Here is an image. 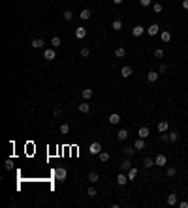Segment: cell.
Listing matches in <instances>:
<instances>
[{
	"instance_id": "cell-26",
	"label": "cell",
	"mask_w": 188,
	"mask_h": 208,
	"mask_svg": "<svg viewBox=\"0 0 188 208\" xmlns=\"http://www.w3.org/2000/svg\"><path fill=\"white\" fill-rule=\"evenodd\" d=\"M100 180V176H98V173H96V171H92V173L89 174V182H92V184H96Z\"/></svg>"
},
{
	"instance_id": "cell-13",
	"label": "cell",
	"mask_w": 188,
	"mask_h": 208,
	"mask_svg": "<svg viewBox=\"0 0 188 208\" xmlns=\"http://www.w3.org/2000/svg\"><path fill=\"white\" fill-rule=\"evenodd\" d=\"M77 109L81 111V113H89V111H90V105H89V101L85 99L83 103H79V107H77Z\"/></svg>"
},
{
	"instance_id": "cell-4",
	"label": "cell",
	"mask_w": 188,
	"mask_h": 208,
	"mask_svg": "<svg viewBox=\"0 0 188 208\" xmlns=\"http://www.w3.org/2000/svg\"><path fill=\"white\" fill-rule=\"evenodd\" d=\"M154 163H156L158 167H164V165H166V163H167V158H166V156H164V154H158L156 158H154Z\"/></svg>"
},
{
	"instance_id": "cell-33",
	"label": "cell",
	"mask_w": 188,
	"mask_h": 208,
	"mask_svg": "<svg viewBox=\"0 0 188 208\" xmlns=\"http://www.w3.org/2000/svg\"><path fill=\"white\" fill-rule=\"evenodd\" d=\"M166 174H167V178H173L175 174H177V169H175V167H169V169L166 171Z\"/></svg>"
},
{
	"instance_id": "cell-6",
	"label": "cell",
	"mask_w": 188,
	"mask_h": 208,
	"mask_svg": "<svg viewBox=\"0 0 188 208\" xmlns=\"http://www.w3.org/2000/svg\"><path fill=\"white\" fill-rule=\"evenodd\" d=\"M117 184H119V186H126V184H128V174L119 173V176H117Z\"/></svg>"
},
{
	"instance_id": "cell-39",
	"label": "cell",
	"mask_w": 188,
	"mask_h": 208,
	"mask_svg": "<svg viewBox=\"0 0 188 208\" xmlns=\"http://www.w3.org/2000/svg\"><path fill=\"white\" fill-rule=\"evenodd\" d=\"M87 195H89V197H96V189L94 187H89V189H87Z\"/></svg>"
},
{
	"instance_id": "cell-19",
	"label": "cell",
	"mask_w": 188,
	"mask_h": 208,
	"mask_svg": "<svg viewBox=\"0 0 188 208\" xmlns=\"http://www.w3.org/2000/svg\"><path fill=\"white\" fill-rule=\"evenodd\" d=\"M160 38H162V41H164V43H167V41L171 39V34H169L167 30H162V32H160Z\"/></svg>"
},
{
	"instance_id": "cell-32",
	"label": "cell",
	"mask_w": 188,
	"mask_h": 208,
	"mask_svg": "<svg viewBox=\"0 0 188 208\" xmlns=\"http://www.w3.org/2000/svg\"><path fill=\"white\" fill-rule=\"evenodd\" d=\"M135 176H137V169H134V167H132V169L128 171V180H134Z\"/></svg>"
},
{
	"instance_id": "cell-5",
	"label": "cell",
	"mask_w": 188,
	"mask_h": 208,
	"mask_svg": "<svg viewBox=\"0 0 188 208\" xmlns=\"http://www.w3.org/2000/svg\"><path fill=\"white\" fill-rule=\"evenodd\" d=\"M43 58H45V60H55V58H57V53H55V49H45V53H43Z\"/></svg>"
},
{
	"instance_id": "cell-2",
	"label": "cell",
	"mask_w": 188,
	"mask_h": 208,
	"mask_svg": "<svg viewBox=\"0 0 188 208\" xmlns=\"http://www.w3.org/2000/svg\"><path fill=\"white\" fill-rule=\"evenodd\" d=\"M89 152H90V154H92V156H98L100 152H102V145H100L98 141H94L92 145L89 146Z\"/></svg>"
},
{
	"instance_id": "cell-25",
	"label": "cell",
	"mask_w": 188,
	"mask_h": 208,
	"mask_svg": "<svg viewBox=\"0 0 188 208\" xmlns=\"http://www.w3.org/2000/svg\"><path fill=\"white\" fill-rule=\"evenodd\" d=\"M143 165L149 169V167H154L156 163H154V159H153V158H145V159H143Z\"/></svg>"
},
{
	"instance_id": "cell-22",
	"label": "cell",
	"mask_w": 188,
	"mask_h": 208,
	"mask_svg": "<svg viewBox=\"0 0 188 208\" xmlns=\"http://www.w3.org/2000/svg\"><path fill=\"white\" fill-rule=\"evenodd\" d=\"M111 28H113V30H121L122 28V21H121V19H115V21L111 23Z\"/></svg>"
},
{
	"instance_id": "cell-24",
	"label": "cell",
	"mask_w": 188,
	"mask_h": 208,
	"mask_svg": "<svg viewBox=\"0 0 188 208\" xmlns=\"http://www.w3.org/2000/svg\"><path fill=\"white\" fill-rule=\"evenodd\" d=\"M45 45V43H43V39H34V41H32V47H34V49H42V47Z\"/></svg>"
},
{
	"instance_id": "cell-7",
	"label": "cell",
	"mask_w": 188,
	"mask_h": 208,
	"mask_svg": "<svg viewBox=\"0 0 188 208\" xmlns=\"http://www.w3.org/2000/svg\"><path fill=\"white\" fill-rule=\"evenodd\" d=\"M158 77H160L158 71H149V73H147V81H149V83H156Z\"/></svg>"
},
{
	"instance_id": "cell-30",
	"label": "cell",
	"mask_w": 188,
	"mask_h": 208,
	"mask_svg": "<svg viewBox=\"0 0 188 208\" xmlns=\"http://www.w3.org/2000/svg\"><path fill=\"white\" fill-rule=\"evenodd\" d=\"M169 143H177L179 141V135H177V131H169Z\"/></svg>"
},
{
	"instance_id": "cell-3",
	"label": "cell",
	"mask_w": 188,
	"mask_h": 208,
	"mask_svg": "<svg viewBox=\"0 0 188 208\" xmlns=\"http://www.w3.org/2000/svg\"><path fill=\"white\" fill-rule=\"evenodd\" d=\"M145 34V28H143L141 25H135L134 28H132V36H134V38H139V36H143Z\"/></svg>"
},
{
	"instance_id": "cell-9",
	"label": "cell",
	"mask_w": 188,
	"mask_h": 208,
	"mask_svg": "<svg viewBox=\"0 0 188 208\" xmlns=\"http://www.w3.org/2000/svg\"><path fill=\"white\" fill-rule=\"evenodd\" d=\"M158 32H160V26L156 25V23H154V25H151L149 28H147V34H149V36H156Z\"/></svg>"
},
{
	"instance_id": "cell-23",
	"label": "cell",
	"mask_w": 188,
	"mask_h": 208,
	"mask_svg": "<svg viewBox=\"0 0 188 208\" xmlns=\"http://www.w3.org/2000/svg\"><path fill=\"white\" fill-rule=\"evenodd\" d=\"M81 96H83V99H87V101H89V99L92 98V90H90V88H85V90L81 92Z\"/></svg>"
},
{
	"instance_id": "cell-15",
	"label": "cell",
	"mask_w": 188,
	"mask_h": 208,
	"mask_svg": "<svg viewBox=\"0 0 188 208\" xmlns=\"http://www.w3.org/2000/svg\"><path fill=\"white\" fill-rule=\"evenodd\" d=\"M115 56L117 58H124L126 56V49L124 47H117V49H115Z\"/></svg>"
},
{
	"instance_id": "cell-40",
	"label": "cell",
	"mask_w": 188,
	"mask_h": 208,
	"mask_svg": "<svg viewBox=\"0 0 188 208\" xmlns=\"http://www.w3.org/2000/svg\"><path fill=\"white\" fill-rule=\"evenodd\" d=\"M151 2H153V0H139V4H141L143 8H147V6H151Z\"/></svg>"
},
{
	"instance_id": "cell-35",
	"label": "cell",
	"mask_w": 188,
	"mask_h": 208,
	"mask_svg": "<svg viewBox=\"0 0 188 208\" xmlns=\"http://www.w3.org/2000/svg\"><path fill=\"white\" fill-rule=\"evenodd\" d=\"M60 133H62V135H68V133H70V126H68V124H62V126H60Z\"/></svg>"
},
{
	"instance_id": "cell-21",
	"label": "cell",
	"mask_w": 188,
	"mask_h": 208,
	"mask_svg": "<svg viewBox=\"0 0 188 208\" xmlns=\"http://www.w3.org/2000/svg\"><path fill=\"white\" fill-rule=\"evenodd\" d=\"M130 169H132V163H130V159L126 158L124 161L121 163V171H130Z\"/></svg>"
},
{
	"instance_id": "cell-16",
	"label": "cell",
	"mask_w": 188,
	"mask_h": 208,
	"mask_svg": "<svg viewBox=\"0 0 188 208\" xmlns=\"http://www.w3.org/2000/svg\"><path fill=\"white\" fill-rule=\"evenodd\" d=\"M117 139H119V141H126V139H128V131L126 129H119L117 131Z\"/></svg>"
},
{
	"instance_id": "cell-11",
	"label": "cell",
	"mask_w": 188,
	"mask_h": 208,
	"mask_svg": "<svg viewBox=\"0 0 188 208\" xmlns=\"http://www.w3.org/2000/svg\"><path fill=\"white\" fill-rule=\"evenodd\" d=\"M87 36V30L83 28V26H77V28H75V38H79V39H83Z\"/></svg>"
},
{
	"instance_id": "cell-27",
	"label": "cell",
	"mask_w": 188,
	"mask_h": 208,
	"mask_svg": "<svg viewBox=\"0 0 188 208\" xmlns=\"http://www.w3.org/2000/svg\"><path fill=\"white\" fill-rule=\"evenodd\" d=\"M98 158H100V161H109V158H111V156L109 154H107V152H100V154H98Z\"/></svg>"
},
{
	"instance_id": "cell-14",
	"label": "cell",
	"mask_w": 188,
	"mask_h": 208,
	"mask_svg": "<svg viewBox=\"0 0 188 208\" xmlns=\"http://www.w3.org/2000/svg\"><path fill=\"white\" fill-rule=\"evenodd\" d=\"M134 148H135V150H143V148H145V139H141V137H139L137 141L134 143Z\"/></svg>"
},
{
	"instance_id": "cell-36",
	"label": "cell",
	"mask_w": 188,
	"mask_h": 208,
	"mask_svg": "<svg viewBox=\"0 0 188 208\" xmlns=\"http://www.w3.org/2000/svg\"><path fill=\"white\" fill-rule=\"evenodd\" d=\"M154 56L156 58H164V49H156L154 51Z\"/></svg>"
},
{
	"instance_id": "cell-42",
	"label": "cell",
	"mask_w": 188,
	"mask_h": 208,
	"mask_svg": "<svg viewBox=\"0 0 188 208\" xmlns=\"http://www.w3.org/2000/svg\"><path fill=\"white\" fill-rule=\"evenodd\" d=\"M179 208H188V202H186V201H182V202H179Z\"/></svg>"
},
{
	"instance_id": "cell-17",
	"label": "cell",
	"mask_w": 188,
	"mask_h": 208,
	"mask_svg": "<svg viewBox=\"0 0 188 208\" xmlns=\"http://www.w3.org/2000/svg\"><path fill=\"white\" fill-rule=\"evenodd\" d=\"M149 133H151L149 127H139V131H137V135H139L141 139H147V137H149Z\"/></svg>"
},
{
	"instance_id": "cell-41",
	"label": "cell",
	"mask_w": 188,
	"mask_h": 208,
	"mask_svg": "<svg viewBox=\"0 0 188 208\" xmlns=\"http://www.w3.org/2000/svg\"><path fill=\"white\" fill-rule=\"evenodd\" d=\"M160 141H169V135L167 133H160Z\"/></svg>"
},
{
	"instance_id": "cell-20",
	"label": "cell",
	"mask_w": 188,
	"mask_h": 208,
	"mask_svg": "<svg viewBox=\"0 0 188 208\" xmlns=\"http://www.w3.org/2000/svg\"><path fill=\"white\" fill-rule=\"evenodd\" d=\"M90 15H92V13H90V10H81L79 17H81L83 21H89V19H90Z\"/></svg>"
},
{
	"instance_id": "cell-1",
	"label": "cell",
	"mask_w": 188,
	"mask_h": 208,
	"mask_svg": "<svg viewBox=\"0 0 188 208\" xmlns=\"http://www.w3.org/2000/svg\"><path fill=\"white\" fill-rule=\"evenodd\" d=\"M66 176H68V173H66V169H64V167H58V169H55V178H57L58 182L66 180Z\"/></svg>"
},
{
	"instance_id": "cell-38",
	"label": "cell",
	"mask_w": 188,
	"mask_h": 208,
	"mask_svg": "<svg viewBox=\"0 0 188 208\" xmlns=\"http://www.w3.org/2000/svg\"><path fill=\"white\" fill-rule=\"evenodd\" d=\"M89 54H90V49L89 47H83L81 49V56H89Z\"/></svg>"
},
{
	"instance_id": "cell-8",
	"label": "cell",
	"mask_w": 188,
	"mask_h": 208,
	"mask_svg": "<svg viewBox=\"0 0 188 208\" xmlns=\"http://www.w3.org/2000/svg\"><path fill=\"white\" fill-rule=\"evenodd\" d=\"M158 131H160V133H166V131H167V127H169V122H167V120H162V122H158Z\"/></svg>"
},
{
	"instance_id": "cell-44",
	"label": "cell",
	"mask_w": 188,
	"mask_h": 208,
	"mask_svg": "<svg viewBox=\"0 0 188 208\" xmlns=\"http://www.w3.org/2000/svg\"><path fill=\"white\" fill-rule=\"evenodd\" d=\"M182 8H185V10H188V0H182Z\"/></svg>"
},
{
	"instance_id": "cell-34",
	"label": "cell",
	"mask_w": 188,
	"mask_h": 208,
	"mask_svg": "<svg viewBox=\"0 0 188 208\" xmlns=\"http://www.w3.org/2000/svg\"><path fill=\"white\" fill-rule=\"evenodd\" d=\"M167 70H169V66H167V64H160V66H158V73H160V75L166 73Z\"/></svg>"
},
{
	"instance_id": "cell-18",
	"label": "cell",
	"mask_w": 188,
	"mask_h": 208,
	"mask_svg": "<svg viewBox=\"0 0 188 208\" xmlns=\"http://www.w3.org/2000/svg\"><path fill=\"white\" fill-rule=\"evenodd\" d=\"M121 75H122V77H130V75H132V66H124V67H122V70H121Z\"/></svg>"
},
{
	"instance_id": "cell-37",
	"label": "cell",
	"mask_w": 188,
	"mask_h": 208,
	"mask_svg": "<svg viewBox=\"0 0 188 208\" xmlns=\"http://www.w3.org/2000/svg\"><path fill=\"white\" fill-rule=\"evenodd\" d=\"M153 10H154V13H162V4H154Z\"/></svg>"
},
{
	"instance_id": "cell-29",
	"label": "cell",
	"mask_w": 188,
	"mask_h": 208,
	"mask_svg": "<svg viewBox=\"0 0 188 208\" xmlns=\"http://www.w3.org/2000/svg\"><path fill=\"white\" fill-rule=\"evenodd\" d=\"M122 152H124V156H126V158H130V156L135 152V148H132V146H124V148H122Z\"/></svg>"
},
{
	"instance_id": "cell-31",
	"label": "cell",
	"mask_w": 188,
	"mask_h": 208,
	"mask_svg": "<svg viewBox=\"0 0 188 208\" xmlns=\"http://www.w3.org/2000/svg\"><path fill=\"white\" fill-rule=\"evenodd\" d=\"M62 17H64V21H71V19H74V13H71L70 10H66V11L62 13Z\"/></svg>"
},
{
	"instance_id": "cell-45",
	"label": "cell",
	"mask_w": 188,
	"mask_h": 208,
	"mask_svg": "<svg viewBox=\"0 0 188 208\" xmlns=\"http://www.w3.org/2000/svg\"><path fill=\"white\" fill-rule=\"evenodd\" d=\"M113 2H115V4H122V2H124V0H113Z\"/></svg>"
},
{
	"instance_id": "cell-43",
	"label": "cell",
	"mask_w": 188,
	"mask_h": 208,
	"mask_svg": "<svg viewBox=\"0 0 188 208\" xmlns=\"http://www.w3.org/2000/svg\"><path fill=\"white\" fill-rule=\"evenodd\" d=\"M53 114H55V116H60L62 111H60V109H55V111H53Z\"/></svg>"
},
{
	"instance_id": "cell-28",
	"label": "cell",
	"mask_w": 188,
	"mask_h": 208,
	"mask_svg": "<svg viewBox=\"0 0 188 208\" xmlns=\"http://www.w3.org/2000/svg\"><path fill=\"white\" fill-rule=\"evenodd\" d=\"M60 43H62V39L58 38V36H53V38H51V45H53V47H58Z\"/></svg>"
},
{
	"instance_id": "cell-12",
	"label": "cell",
	"mask_w": 188,
	"mask_h": 208,
	"mask_svg": "<svg viewBox=\"0 0 188 208\" xmlns=\"http://www.w3.org/2000/svg\"><path fill=\"white\" fill-rule=\"evenodd\" d=\"M167 205H169V206L177 205V193H169V195H167Z\"/></svg>"
},
{
	"instance_id": "cell-10",
	"label": "cell",
	"mask_w": 188,
	"mask_h": 208,
	"mask_svg": "<svg viewBox=\"0 0 188 208\" xmlns=\"http://www.w3.org/2000/svg\"><path fill=\"white\" fill-rule=\"evenodd\" d=\"M107 122H109V124H119V122H121V114H119V113H113V114H109V118H107Z\"/></svg>"
}]
</instances>
